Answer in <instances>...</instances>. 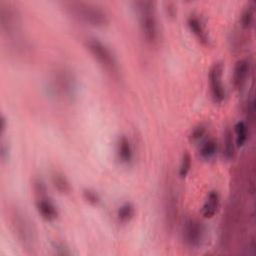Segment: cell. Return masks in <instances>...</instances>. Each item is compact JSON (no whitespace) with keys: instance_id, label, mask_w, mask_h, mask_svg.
Here are the masks:
<instances>
[{"instance_id":"cell-1","label":"cell","mask_w":256,"mask_h":256,"mask_svg":"<svg viewBox=\"0 0 256 256\" xmlns=\"http://www.w3.org/2000/svg\"><path fill=\"white\" fill-rule=\"evenodd\" d=\"M242 199V194L238 190L237 193L231 196L227 204L221 223L219 238L220 247L223 250L230 249L236 238L242 232L244 222V205Z\"/></svg>"},{"instance_id":"cell-2","label":"cell","mask_w":256,"mask_h":256,"mask_svg":"<svg viewBox=\"0 0 256 256\" xmlns=\"http://www.w3.org/2000/svg\"><path fill=\"white\" fill-rule=\"evenodd\" d=\"M9 226L18 243L27 252H33L36 245V232L30 219L17 206L7 209Z\"/></svg>"},{"instance_id":"cell-3","label":"cell","mask_w":256,"mask_h":256,"mask_svg":"<svg viewBox=\"0 0 256 256\" xmlns=\"http://www.w3.org/2000/svg\"><path fill=\"white\" fill-rule=\"evenodd\" d=\"M48 91L58 100L71 102L77 95V80L72 71L66 67H56L48 78Z\"/></svg>"},{"instance_id":"cell-4","label":"cell","mask_w":256,"mask_h":256,"mask_svg":"<svg viewBox=\"0 0 256 256\" xmlns=\"http://www.w3.org/2000/svg\"><path fill=\"white\" fill-rule=\"evenodd\" d=\"M63 8L74 19L92 26H105L109 22L107 12L99 5L86 1H67Z\"/></svg>"},{"instance_id":"cell-5","label":"cell","mask_w":256,"mask_h":256,"mask_svg":"<svg viewBox=\"0 0 256 256\" xmlns=\"http://www.w3.org/2000/svg\"><path fill=\"white\" fill-rule=\"evenodd\" d=\"M133 4L138 14L139 25L143 37L148 43L155 44L158 41L159 36L155 2L150 0H140L135 1Z\"/></svg>"},{"instance_id":"cell-6","label":"cell","mask_w":256,"mask_h":256,"mask_svg":"<svg viewBox=\"0 0 256 256\" xmlns=\"http://www.w3.org/2000/svg\"><path fill=\"white\" fill-rule=\"evenodd\" d=\"M85 43L91 55L96 59L99 65L107 73H109L114 77L119 75L118 60L109 46H107L100 39L94 38V37L87 38Z\"/></svg>"},{"instance_id":"cell-7","label":"cell","mask_w":256,"mask_h":256,"mask_svg":"<svg viewBox=\"0 0 256 256\" xmlns=\"http://www.w3.org/2000/svg\"><path fill=\"white\" fill-rule=\"evenodd\" d=\"M0 27L7 36L16 35L21 27V14L13 2L0 1Z\"/></svg>"},{"instance_id":"cell-8","label":"cell","mask_w":256,"mask_h":256,"mask_svg":"<svg viewBox=\"0 0 256 256\" xmlns=\"http://www.w3.org/2000/svg\"><path fill=\"white\" fill-rule=\"evenodd\" d=\"M205 237V226L198 219L188 216L182 227V239L187 247L196 249L200 247Z\"/></svg>"},{"instance_id":"cell-9","label":"cell","mask_w":256,"mask_h":256,"mask_svg":"<svg viewBox=\"0 0 256 256\" xmlns=\"http://www.w3.org/2000/svg\"><path fill=\"white\" fill-rule=\"evenodd\" d=\"M223 64L221 62H215L209 71V84L210 93L215 103H221L225 98V89L222 83Z\"/></svg>"},{"instance_id":"cell-10","label":"cell","mask_w":256,"mask_h":256,"mask_svg":"<svg viewBox=\"0 0 256 256\" xmlns=\"http://www.w3.org/2000/svg\"><path fill=\"white\" fill-rule=\"evenodd\" d=\"M165 223L169 230H172L178 215V197L174 188L169 187L165 194L164 201Z\"/></svg>"},{"instance_id":"cell-11","label":"cell","mask_w":256,"mask_h":256,"mask_svg":"<svg viewBox=\"0 0 256 256\" xmlns=\"http://www.w3.org/2000/svg\"><path fill=\"white\" fill-rule=\"evenodd\" d=\"M36 207L43 219L53 221L58 216V210L47 194L36 196Z\"/></svg>"},{"instance_id":"cell-12","label":"cell","mask_w":256,"mask_h":256,"mask_svg":"<svg viewBox=\"0 0 256 256\" xmlns=\"http://www.w3.org/2000/svg\"><path fill=\"white\" fill-rule=\"evenodd\" d=\"M250 72V63L246 59H241L236 62L233 70L232 82L236 90H240L245 85Z\"/></svg>"},{"instance_id":"cell-13","label":"cell","mask_w":256,"mask_h":256,"mask_svg":"<svg viewBox=\"0 0 256 256\" xmlns=\"http://www.w3.org/2000/svg\"><path fill=\"white\" fill-rule=\"evenodd\" d=\"M187 24H188L191 32L197 37V39L201 43H203L205 45L209 44V41H210L209 35H208L202 21L197 16L190 15L187 19Z\"/></svg>"},{"instance_id":"cell-14","label":"cell","mask_w":256,"mask_h":256,"mask_svg":"<svg viewBox=\"0 0 256 256\" xmlns=\"http://www.w3.org/2000/svg\"><path fill=\"white\" fill-rule=\"evenodd\" d=\"M220 205V196L217 191H211L202 207V215L205 218H211L215 215Z\"/></svg>"},{"instance_id":"cell-15","label":"cell","mask_w":256,"mask_h":256,"mask_svg":"<svg viewBox=\"0 0 256 256\" xmlns=\"http://www.w3.org/2000/svg\"><path fill=\"white\" fill-rule=\"evenodd\" d=\"M118 158L123 163H129L133 157V150L129 139L126 136H121L117 144Z\"/></svg>"},{"instance_id":"cell-16","label":"cell","mask_w":256,"mask_h":256,"mask_svg":"<svg viewBox=\"0 0 256 256\" xmlns=\"http://www.w3.org/2000/svg\"><path fill=\"white\" fill-rule=\"evenodd\" d=\"M53 186L62 194H68L71 190V185L66 176L60 171H53L51 174Z\"/></svg>"},{"instance_id":"cell-17","label":"cell","mask_w":256,"mask_h":256,"mask_svg":"<svg viewBox=\"0 0 256 256\" xmlns=\"http://www.w3.org/2000/svg\"><path fill=\"white\" fill-rule=\"evenodd\" d=\"M234 130H235V142L236 145L241 147L243 146L248 138V128L245 122L243 121H238L235 126H234Z\"/></svg>"},{"instance_id":"cell-18","label":"cell","mask_w":256,"mask_h":256,"mask_svg":"<svg viewBox=\"0 0 256 256\" xmlns=\"http://www.w3.org/2000/svg\"><path fill=\"white\" fill-rule=\"evenodd\" d=\"M224 157L230 160L235 155V144L233 140V133L230 129H226L224 133Z\"/></svg>"},{"instance_id":"cell-19","label":"cell","mask_w":256,"mask_h":256,"mask_svg":"<svg viewBox=\"0 0 256 256\" xmlns=\"http://www.w3.org/2000/svg\"><path fill=\"white\" fill-rule=\"evenodd\" d=\"M134 206L129 203H123L117 210V217L121 222H128L130 221L134 216Z\"/></svg>"},{"instance_id":"cell-20","label":"cell","mask_w":256,"mask_h":256,"mask_svg":"<svg viewBox=\"0 0 256 256\" xmlns=\"http://www.w3.org/2000/svg\"><path fill=\"white\" fill-rule=\"evenodd\" d=\"M217 152V142L214 139H209L200 148V155L203 159H211Z\"/></svg>"},{"instance_id":"cell-21","label":"cell","mask_w":256,"mask_h":256,"mask_svg":"<svg viewBox=\"0 0 256 256\" xmlns=\"http://www.w3.org/2000/svg\"><path fill=\"white\" fill-rule=\"evenodd\" d=\"M253 21H254V5L248 4L241 14L240 22L244 28H250L253 25Z\"/></svg>"},{"instance_id":"cell-22","label":"cell","mask_w":256,"mask_h":256,"mask_svg":"<svg viewBox=\"0 0 256 256\" xmlns=\"http://www.w3.org/2000/svg\"><path fill=\"white\" fill-rule=\"evenodd\" d=\"M190 168H191V156L188 152H184L181 158L180 166H179V176L185 177L188 174Z\"/></svg>"},{"instance_id":"cell-23","label":"cell","mask_w":256,"mask_h":256,"mask_svg":"<svg viewBox=\"0 0 256 256\" xmlns=\"http://www.w3.org/2000/svg\"><path fill=\"white\" fill-rule=\"evenodd\" d=\"M52 248L54 250V252L57 254V255H62V256H65V255H70L71 254V251L69 249V247L64 244L63 242H54L53 245H52Z\"/></svg>"},{"instance_id":"cell-24","label":"cell","mask_w":256,"mask_h":256,"mask_svg":"<svg viewBox=\"0 0 256 256\" xmlns=\"http://www.w3.org/2000/svg\"><path fill=\"white\" fill-rule=\"evenodd\" d=\"M83 197L86 201H88L91 204H97L100 201V197L94 190L91 189H84L83 190Z\"/></svg>"},{"instance_id":"cell-25","label":"cell","mask_w":256,"mask_h":256,"mask_svg":"<svg viewBox=\"0 0 256 256\" xmlns=\"http://www.w3.org/2000/svg\"><path fill=\"white\" fill-rule=\"evenodd\" d=\"M205 131H206V129H205V127L203 125H198L197 127H195L192 130V132L190 134V140L193 141V142L198 141L199 139H201L204 136Z\"/></svg>"},{"instance_id":"cell-26","label":"cell","mask_w":256,"mask_h":256,"mask_svg":"<svg viewBox=\"0 0 256 256\" xmlns=\"http://www.w3.org/2000/svg\"><path fill=\"white\" fill-rule=\"evenodd\" d=\"M246 108H247L246 112H247V115H248L249 119H250L251 121H253L254 116H255V100H254L253 95H251V97L247 100Z\"/></svg>"},{"instance_id":"cell-27","label":"cell","mask_w":256,"mask_h":256,"mask_svg":"<svg viewBox=\"0 0 256 256\" xmlns=\"http://www.w3.org/2000/svg\"><path fill=\"white\" fill-rule=\"evenodd\" d=\"M0 156H1L2 161H7L9 158V145L7 144V142L4 139L1 140Z\"/></svg>"},{"instance_id":"cell-28","label":"cell","mask_w":256,"mask_h":256,"mask_svg":"<svg viewBox=\"0 0 256 256\" xmlns=\"http://www.w3.org/2000/svg\"><path fill=\"white\" fill-rule=\"evenodd\" d=\"M6 129V119L4 116L1 117V133L3 134V132L5 131Z\"/></svg>"}]
</instances>
